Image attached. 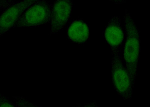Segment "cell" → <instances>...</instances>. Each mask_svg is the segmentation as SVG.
<instances>
[{"instance_id":"1","label":"cell","mask_w":150,"mask_h":107,"mask_svg":"<svg viewBox=\"0 0 150 107\" xmlns=\"http://www.w3.org/2000/svg\"><path fill=\"white\" fill-rule=\"evenodd\" d=\"M124 20L125 32L124 50L125 66L128 72L134 89L140 57V33L127 9L125 10Z\"/></svg>"},{"instance_id":"2","label":"cell","mask_w":150,"mask_h":107,"mask_svg":"<svg viewBox=\"0 0 150 107\" xmlns=\"http://www.w3.org/2000/svg\"><path fill=\"white\" fill-rule=\"evenodd\" d=\"M52 6L48 0H38L24 12L13 28L36 27L50 23Z\"/></svg>"},{"instance_id":"3","label":"cell","mask_w":150,"mask_h":107,"mask_svg":"<svg viewBox=\"0 0 150 107\" xmlns=\"http://www.w3.org/2000/svg\"><path fill=\"white\" fill-rule=\"evenodd\" d=\"M120 53L112 52V82L119 96L124 100H129L132 98L134 88L128 72L123 64Z\"/></svg>"},{"instance_id":"4","label":"cell","mask_w":150,"mask_h":107,"mask_svg":"<svg viewBox=\"0 0 150 107\" xmlns=\"http://www.w3.org/2000/svg\"><path fill=\"white\" fill-rule=\"evenodd\" d=\"M73 0H55L52 6L50 35L57 34L64 28L70 17Z\"/></svg>"},{"instance_id":"5","label":"cell","mask_w":150,"mask_h":107,"mask_svg":"<svg viewBox=\"0 0 150 107\" xmlns=\"http://www.w3.org/2000/svg\"><path fill=\"white\" fill-rule=\"evenodd\" d=\"M38 0H24L16 2L0 14V37L13 28L24 12Z\"/></svg>"},{"instance_id":"6","label":"cell","mask_w":150,"mask_h":107,"mask_svg":"<svg viewBox=\"0 0 150 107\" xmlns=\"http://www.w3.org/2000/svg\"><path fill=\"white\" fill-rule=\"evenodd\" d=\"M125 33L120 17H112L108 22L104 33V38L110 47L111 51L120 52L124 42Z\"/></svg>"},{"instance_id":"7","label":"cell","mask_w":150,"mask_h":107,"mask_svg":"<svg viewBox=\"0 0 150 107\" xmlns=\"http://www.w3.org/2000/svg\"><path fill=\"white\" fill-rule=\"evenodd\" d=\"M89 27L81 20L74 21L68 30V39L74 43L82 44L86 42L89 38Z\"/></svg>"},{"instance_id":"8","label":"cell","mask_w":150,"mask_h":107,"mask_svg":"<svg viewBox=\"0 0 150 107\" xmlns=\"http://www.w3.org/2000/svg\"><path fill=\"white\" fill-rule=\"evenodd\" d=\"M14 98L15 104L16 107H37L35 104L31 102L22 96L13 97Z\"/></svg>"},{"instance_id":"9","label":"cell","mask_w":150,"mask_h":107,"mask_svg":"<svg viewBox=\"0 0 150 107\" xmlns=\"http://www.w3.org/2000/svg\"><path fill=\"white\" fill-rule=\"evenodd\" d=\"M0 107H16L15 104L9 98L0 94Z\"/></svg>"},{"instance_id":"10","label":"cell","mask_w":150,"mask_h":107,"mask_svg":"<svg viewBox=\"0 0 150 107\" xmlns=\"http://www.w3.org/2000/svg\"><path fill=\"white\" fill-rule=\"evenodd\" d=\"M16 0H0V10H5L15 4Z\"/></svg>"},{"instance_id":"11","label":"cell","mask_w":150,"mask_h":107,"mask_svg":"<svg viewBox=\"0 0 150 107\" xmlns=\"http://www.w3.org/2000/svg\"><path fill=\"white\" fill-rule=\"evenodd\" d=\"M111 2L116 4H121L126 2V0H110Z\"/></svg>"},{"instance_id":"12","label":"cell","mask_w":150,"mask_h":107,"mask_svg":"<svg viewBox=\"0 0 150 107\" xmlns=\"http://www.w3.org/2000/svg\"><path fill=\"white\" fill-rule=\"evenodd\" d=\"M126 1H127V0H126Z\"/></svg>"}]
</instances>
